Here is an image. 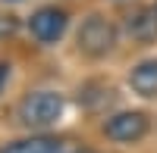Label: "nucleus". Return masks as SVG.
I'll return each mask as SVG.
<instances>
[{
  "label": "nucleus",
  "mask_w": 157,
  "mask_h": 153,
  "mask_svg": "<svg viewBox=\"0 0 157 153\" xmlns=\"http://www.w3.org/2000/svg\"><path fill=\"white\" fill-rule=\"evenodd\" d=\"M78 50L85 56H107L116 44V25L104 16H88L78 28Z\"/></svg>",
  "instance_id": "2"
},
{
  "label": "nucleus",
  "mask_w": 157,
  "mask_h": 153,
  "mask_svg": "<svg viewBox=\"0 0 157 153\" xmlns=\"http://www.w3.org/2000/svg\"><path fill=\"white\" fill-rule=\"evenodd\" d=\"M63 116V97L57 91H32L19 103V119L29 128H50Z\"/></svg>",
  "instance_id": "1"
},
{
  "label": "nucleus",
  "mask_w": 157,
  "mask_h": 153,
  "mask_svg": "<svg viewBox=\"0 0 157 153\" xmlns=\"http://www.w3.org/2000/svg\"><path fill=\"white\" fill-rule=\"evenodd\" d=\"M104 134L116 144H135L148 134V116L138 109H126V112H116L104 122Z\"/></svg>",
  "instance_id": "3"
},
{
  "label": "nucleus",
  "mask_w": 157,
  "mask_h": 153,
  "mask_svg": "<svg viewBox=\"0 0 157 153\" xmlns=\"http://www.w3.org/2000/svg\"><path fill=\"white\" fill-rule=\"evenodd\" d=\"M129 87L141 97H157V59H145L129 72Z\"/></svg>",
  "instance_id": "7"
},
{
  "label": "nucleus",
  "mask_w": 157,
  "mask_h": 153,
  "mask_svg": "<svg viewBox=\"0 0 157 153\" xmlns=\"http://www.w3.org/2000/svg\"><path fill=\"white\" fill-rule=\"evenodd\" d=\"M6 78H10V62H0V87L6 84Z\"/></svg>",
  "instance_id": "8"
},
{
  "label": "nucleus",
  "mask_w": 157,
  "mask_h": 153,
  "mask_svg": "<svg viewBox=\"0 0 157 153\" xmlns=\"http://www.w3.org/2000/svg\"><path fill=\"white\" fill-rule=\"evenodd\" d=\"M0 153H82V150L66 137H29V141L6 144Z\"/></svg>",
  "instance_id": "5"
},
{
  "label": "nucleus",
  "mask_w": 157,
  "mask_h": 153,
  "mask_svg": "<svg viewBox=\"0 0 157 153\" xmlns=\"http://www.w3.org/2000/svg\"><path fill=\"white\" fill-rule=\"evenodd\" d=\"M126 31L132 34L135 41H141V44L154 41V37H157V6H141V9H135L132 16L126 19Z\"/></svg>",
  "instance_id": "6"
},
{
  "label": "nucleus",
  "mask_w": 157,
  "mask_h": 153,
  "mask_svg": "<svg viewBox=\"0 0 157 153\" xmlns=\"http://www.w3.org/2000/svg\"><path fill=\"white\" fill-rule=\"evenodd\" d=\"M66 25H69V16H66V9H60V6H41L29 19V28H32V34L41 44L60 41L63 31H66Z\"/></svg>",
  "instance_id": "4"
}]
</instances>
